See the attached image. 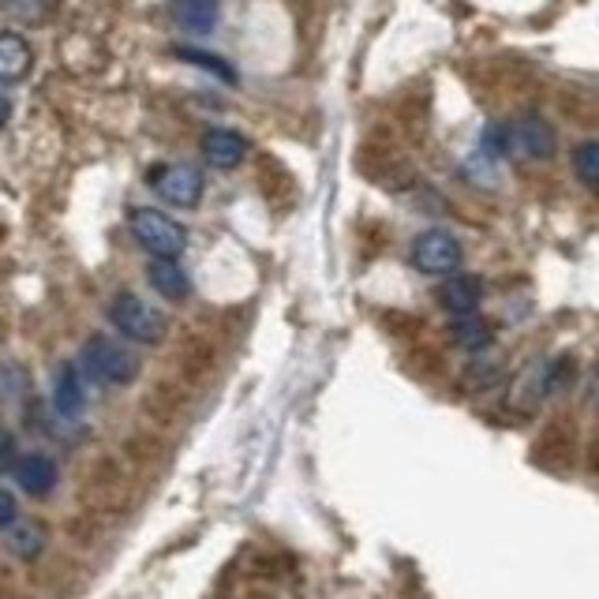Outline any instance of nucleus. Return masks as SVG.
Returning a JSON list of instances; mask_svg holds the SVG:
<instances>
[{"label": "nucleus", "instance_id": "9d476101", "mask_svg": "<svg viewBox=\"0 0 599 599\" xmlns=\"http://www.w3.org/2000/svg\"><path fill=\"white\" fill-rule=\"evenodd\" d=\"M202 157H207L214 169H236V165L248 157V139L240 131L214 128L202 136Z\"/></svg>", "mask_w": 599, "mask_h": 599}, {"label": "nucleus", "instance_id": "f257e3e1", "mask_svg": "<svg viewBox=\"0 0 599 599\" xmlns=\"http://www.w3.org/2000/svg\"><path fill=\"white\" fill-rule=\"evenodd\" d=\"M356 165L367 180H375L378 188H386V191H409L412 184H416L412 162L404 157V150L394 143L386 131H375V136L364 139V146H360V154H356Z\"/></svg>", "mask_w": 599, "mask_h": 599}, {"label": "nucleus", "instance_id": "412c9836", "mask_svg": "<svg viewBox=\"0 0 599 599\" xmlns=\"http://www.w3.org/2000/svg\"><path fill=\"white\" fill-rule=\"evenodd\" d=\"M461 378H465V386H472V390H488V386H495L502 378V364L498 360H472Z\"/></svg>", "mask_w": 599, "mask_h": 599}, {"label": "nucleus", "instance_id": "5701e85b", "mask_svg": "<svg viewBox=\"0 0 599 599\" xmlns=\"http://www.w3.org/2000/svg\"><path fill=\"white\" fill-rule=\"evenodd\" d=\"M180 57L191 60V64H199V68H210V72H218L222 79H233V68L222 64V57H210V52H196V49H180Z\"/></svg>", "mask_w": 599, "mask_h": 599}, {"label": "nucleus", "instance_id": "7ed1b4c3", "mask_svg": "<svg viewBox=\"0 0 599 599\" xmlns=\"http://www.w3.org/2000/svg\"><path fill=\"white\" fill-rule=\"evenodd\" d=\"M83 372L98 383L128 386L139 375V356L113 338H91L83 345Z\"/></svg>", "mask_w": 599, "mask_h": 599}, {"label": "nucleus", "instance_id": "f8f14e48", "mask_svg": "<svg viewBox=\"0 0 599 599\" xmlns=\"http://www.w3.org/2000/svg\"><path fill=\"white\" fill-rule=\"evenodd\" d=\"M52 404H57L60 416H79L86 404V386H83V367L79 364H64L57 372V386H52Z\"/></svg>", "mask_w": 599, "mask_h": 599}, {"label": "nucleus", "instance_id": "ddd939ff", "mask_svg": "<svg viewBox=\"0 0 599 599\" xmlns=\"http://www.w3.org/2000/svg\"><path fill=\"white\" fill-rule=\"evenodd\" d=\"M31 42L23 34H0V86L4 83H20V79L31 72Z\"/></svg>", "mask_w": 599, "mask_h": 599}, {"label": "nucleus", "instance_id": "1a4fd4ad", "mask_svg": "<svg viewBox=\"0 0 599 599\" xmlns=\"http://www.w3.org/2000/svg\"><path fill=\"white\" fill-rule=\"evenodd\" d=\"M435 296L454 319H469V315H475V307L483 304V281L472 274H454L438 285Z\"/></svg>", "mask_w": 599, "mask_h": 599}, {"label": "nucleus", "instance_id": "6ab92c4d", "mask_svg": "<svg viewBox=\"0 0 599 599\" xmlns=\"http://www.w3.org/2000/svg\"><path fill=\"white\" fill-rule=\"evenodd\" d=\"M577 378V360L574 356H559L548 364V372H543V394H559L566 390L569 383Z\"/></svg>", "mask_w": 599, "mask_h": 599}, {"label": "nucleus", "instance_id": "f3484780", "mask_svg": "<svg viewBox=\"0 0 599 599\" xmlns=\"http://www.w3.org/2000/svg\"><path fill=\"white\" fill-rule=\"evenodd\" d=\"M8 551L15 554V559H23V562H31V559H38L42 548H46V528L42 525H15L12 532H8Z\"/></svg>", "mask_w": 599, "mask_h": 599}, {"label": "nucleus", "instance_id": "393cba45", "mask_svg": "<svg viewBox=\"0 0 599 599\" xmlns=\"http://www.w3.org/2000/svg\"><path fill=\"white\" fill-rule=\"evenodd\" d=\"M588 472H592L596 480H599V438H596L592 446H588Z\"/></svg>", "mask_w": 599, "mask_h": 599}, {"label": "nucleus", "instance_id": "4468645a", "mask_svg": "<svg viewBox=\"0 0 599 599\" xmlns=\"http://www.w3.org/2000/svg\"><path fill=\"white\" fill-rule=\"evenodd\" d=\"M146 281H150V285H154L165 300H176V304H180V300L191 293V281H188V274L180 270V262L154 259V262L146 267Z\"/></svg>", "mask_w": 599, "mask_h": 599}, {"label": "nucleus", "instance_id": "b1692460", "mask_svg": "<svg viewBox=\"0 0 599 599\" xmlns=\"http://www.w3.org/2000/svg\"><path fill=\"white\" fill-rule=\"evenodd\" d=\"M15 514H20V509H15V498L8 495V491H0V528H4V532L15 528Z\"/></svg>", "mask_w": 599, "mask_h": 599}, {"label": "nucleus", "instance_id": "a211bd4d", "mask_svg": "<svg viewBox=\"0 0 599 599\" xmlns=\"http://www.w3.org/2000/svg\"><path fill=\"white\" fill-rule=\"evenodd\" d=\"M574 173L588 188H599V139H588V143L574 146Z\"/></svg>", "mask_w": 599, "mask_h": 599}, {"label": "nucleus", "instance_id": "20e7f679", "mask_svg": "<svg viewBox=\"0 0 599 599\" xmlns=\"http://www.w3.org/2000/svg\"><path fill=\"white\" fill-rule=\"evenodd\" d=\"M131 233H136V240L143 244L154 259H165V262H176V255L188 244V233H184L169 214L150 207L131 210Z\"/></svg>", "mask_w": 599, "mask_h": 599}, {"label": "nucleus", "instance_id": "423d86ee", "mask_svg": "<svg viewBox=\"0 0 599 599\" xmlns=\"http://www.w3.org/2000/svg\"><path fill=\"white\" fill-rule=\"evenodd\" d=\"M577 461V424L569 416H554L536 438V465L551 472H566Z\"/></svg>", "mask_w": 599, "mask_h": 599}, {"label": "nucleus", "instance_id": "f03ea898", "mask_svg": "<svg viewBox=\"0 0 599 599\" xmlns=\"http://www.w3.org/2000/svg\"><path fill=\"white\" fill-rule=\"evenodd\" d=\"M109 322L113 330H120V338L139 341V345H157L165 338V315L157 307H150L146 300L136 293H117L109 304Z\"/></svg>", "mask_w": 599, "mask_h": 599}, {"label": "nucleus", "instance_id": "6e6552de", "mask_svg": "<svg viewBox=\"0 0 599 599\" xmlns=\"http://www.w3.org/2000/svg\"><path fill=\"white\" fill-rule=\"evenodd\" d=\"M509 150L525 162H548L554 154V128L543 117H521L509 128Z\"/></svg>", "mask_w": 599, "mask_h": 599}, {"label": "nucleus", "instance_id": "9b49d317", "mask_svg": "<svg viewBox=\"0 0 599 599\" xmlns=\"http://www.w3.org/2000/svg\"><path fill=\"white\" fill-rule=\"evenodd\" d=\"M12 480L20 483L31 498H46L49 491L57 488V465H52L46 454H26L12 469Z\"/></svg>", "mask_w": 599, "mask_h": 599}, {"label": "nucleus", "instance_id": "dca6fc26", "mask_svg": "<svg viewBox=\"0 0 599 599\" xmlns=\"http://www.w3.org/2000/svg\"><path fill=\"white\" fill-rule=\"evenodd\" d=\"M449 338H454L457 349L465 352H483L495 341V330H491L483 319H475V315H469V319H454L449 322Z\"/></svg>", "mask_w": 599, "mask_h": 599}, {"label": "nucleus", "instance_id": "a878e982", "mask_svg": "<svg viewBox=\"0 0 599 599\" xmlns=\"http://www.w3.org/2000/svg\"><path fill=\"white\" fill-rule=\"evenodd\" d=\"M8 120H12V102H8L4 94H0V128H4Z\"/></svg>", "mask_w": 599, "mask_h": 599}, {"label": "nucleus", "instance_id": "2eb2a0df", "mask_svg": "<svg viewBox=\"0 0 599 599\" xmlns=\"http://www.w3.org/2000/svg\"><path fill=\"white\" fill-rule=\"evenodd\" d=\"M559 105L577 125H599V91H592V86H566L559 94Z\"/></svg>", "mask_w": 599, "mask_h": 599}, {"label": "nucleus", "instance_id": "0eeeda50", "mask_svg": "<svg viewBox=\"0 0 599 599\" xmlns=\"http://www.w3.org/2000/svg\"><path fill=\"white\" fill-rule=\"evenodd\" d=\"M150 184L157 188V196L165 202H173V207L180 210H191L196 202L202 199V188H207V180H202V173L196 165H157L154 173H150Z\"/></svg>", "mask_w": 599, "mask_h": 599}, {"label": "nucleus", "instance_id": "4be33fe9", "mask_svg": "<svg viewBox=\"0 0 599 599\" xmlns=\"http://www.w3.org/2000/svg\"><path fill=\"white\" fill-rule=\"evenodd\" d=\"M210 364H214V349H210L207 341H196V345L184 352V372H188L191 378L207 375V372H210Z\"/></svg>", "mask_w": 599, "mask_h": 599}, {"label": "nucleus", "instance_id": "39448f33", "mask_svg": "<svg viewBox=\"0 0 599 599\" xmlns=\"http://www.w3.org/2000/svg\"><path fill=\"white\" fill-rule=\"evenodd\" d=\"M461 240L446 228H427L412 240V267L427 278H454L461 267Z\"/></svg>", "mask_w": 599, "mask_h": 599}, {"label": "nucleus", "instance_id": "aec40b11", "mask_svg": "<svg viewBox=\"0 0 599 599\" xmlns=\"http://www.w3.org/2000/svg\"><path fill=\"white\" fill-rule=\"evenodd\" d=\"M176 20H180L188 31H196V34H207L210 26L218 23V8L214 4H180L176 8Z\"/></svg>", "mask_w": 599, "mask_h": 599}]
</instances>
